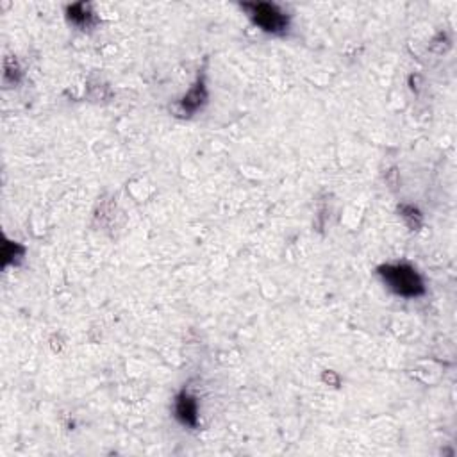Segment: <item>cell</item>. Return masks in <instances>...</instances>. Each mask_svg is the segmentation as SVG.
Returning <instances> with one entry per match:
<instances>
[{
    "label": "cell",
    "instance_id": "7a4b0ae2",
    "mask_svg": "<svg viewBox=\"0 0 457 457\" xmlns=\"http://www.w3.org/2000/svg\"><path fill=\"white\" fill-rule=\"evenodd\" d=\"M252 22L264 32L270 35H284L289 27V17L284 9L270 2H245L242 4Z\"/></svg>",
    "mask_w": 457,
    "mask_h": 457
},
{
    "label": "cell",
    "instance_id": "277c9868",
    "mask_svg": "<svg viewBox=\"0 0 457 457\" xmlns=\"http://www.w3.org/2000/svg\"><path fill=\"white\" fill-rule=\"evenodd\" d=\"M206 100H207L206 84H204L202 79H199L197 84H195V86L186 93L184 99L181 100L182 113H186V115H193V113H197L200 108H202L204 104H206Z\"/></svg>",
    "mask_w": 457,
    "mask_h": 457
},
{
    "label": "cell",
    "instance_id": "5b68a950",
    "mask_svg": "<svg viewBox=\"0 0 457 457\" xmlns=\"http://www.w3.org/2000/svg\"><path fill=\"white\" fill-rule=\"evenodd\" d=\"M66 17L74 26L81 27V29H86L95 23V14L91 13L90 6L81 2V4H74L66 8Z\"/></svg>",
    "mask_w": 457,
    "mask_h": 457
},
{
    "label": "cell",
    "instance_id": "6da1fadb",
    "mask_svg": "<svg viewBox=\"0 0 457 457\" xmlns=\"http://www.w3.org/2000/svg\"><path fill=\"white\" fill-rule=\"evenodd\" d=\"M379 275L382 277L384 284L398 297L416 298L425 293L422 277L409 264H384L379 268Z\"/></svg>",
    "mask_w": 457,
    "mask_h": 457
},
{
    "label": "cell",
    "instance_id": "3957f363",
    "mask_svg": "<svg viewBox=\"0 0 457 457\" xmlns=\"http://www.w3.org/2000/svg\"><path fill=\"white\" fill-rule=\"evenodd\" d=\"M175 416L184 425H190V427L197 425V402L186 391L181 393L175 400Z\"/></svg>",
    "mask_w": 457,
    "mask_h": 457
}]
</instances>
